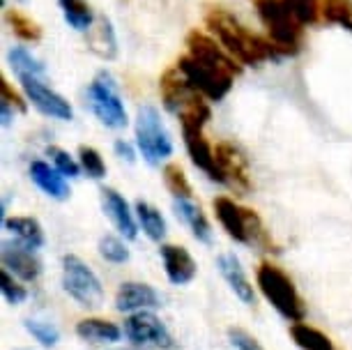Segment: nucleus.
Instances as JSON below:
<instances>
[{"label": "nucleus", "mask_w": 352, "mask_h": 350, "mask_svg": "<svg viewBox=\"0 0 352 350\" xmlns=\"http://www.w3.org/2000/svg\"><path fill=\"white\" fill-rule=\"evenodd\" d=\"M136 145L150 166H159L173 155V141L155 107H141L136 113Z\"/></svg>", "instance_id": "7"}, {"label": "nucleus", "mask_w": 352, "mask_h": 350, "mask_svg": "<svg viewBox=\"0 0 352 350\" xmlns=\"http://www.w3.org/2000/svg\"><path fill=\"white\" fill-rule=\"evenodd\" d=\"M3 228L14 235V240L28 244L32 249L44 247L42 223L32 219V217H10V219H3Z\"/></svg>", "instance_id": "23"}, {"label": "nucleus", "mask_w": 352, "mask_h": 350, "mask_svg": "<svg viewBox=\"0 0 352 350\" xmlns=\"http://www.w3.org/2000/svg\"><path fill=\"white\" fill-rule=\"evenodd\" d=\"M0 104H8L10 109L19 111V113H25V111H28V104H25L23 99L12 90V85L8 83V78L5 76H0Z\"/></svg>", "instance_id": "39"}, {"label": "nucleus", "mask_w": 352, "mask_h": 350, "mask_svg": "<svg viewBox=\"0 0 352 350\" xmlns=\"http://www.w3.org/2000/svg\"><path fill=\"white\" fill-rule=\"evenodd\" d=\"M5 23L10 25L12 35L19 37L21 42H39L42 39V25H39L37 21H32V19L28 14H23V12L19 10H5Z\"/></svg>", "instance_id": "27"}, {"label": "nucleus", "mask_w": 352, "mask_h": 350, "mask_svg": "<svg viewBox=\"0 0 352 350\" xmlns=\"http://www.w3.org/2000/svg\"><path fill=\"white\" fill-rule=\"evenodd\" d=\"M0 290H3V297L10 302V305H21L25 302V297H28V290H25L21 283L16 281V276L10 272V270L3 267V274H0Z\"/></svg>", "instance_id": "37"}, {"label": "nucleus", "mask_w": 352, "mask_h": 350, "mask_svg": "<svg viewBox=\"0 0 352 350\" xmlns=\"http://www.w3.org/2000/svg\"><path fill=\"white\" fill-rule=\"evenodd\" d=\"M58 5L63 10L65 21L78 32H85L97 19V14L92 12V8L85 0H58Z\"/></svg>", "instance_id": "28"}, {"label": "nucleus", "mask_w": 352, "mask_h": 350, "mask_svg": "<svg viewBox=\"0 0 352 350\" xmlns=\"http://www.w3.org/2000/svg\"><path fill=\"white\" fill-rule=\"evenodd\" d=\"M19 3H25V0H19Z\"/></svg>", "instance_id": "41"}, {"label": "nucleus", "mask_w": 352, "mask_h": 350, "mask_svg": "<svg viewBox=\"0 0 352 350\" xmlns=\"http://www.w3.org/2000/svg\"><path fill=\"white\" fill-rule=\"evenodd\" d=\"M219 265V272L226 279V283L232 288V293H235L244 305H254L256 302V293H254V286H251L247 272H244L240 259H237L235 254H221L217 261Z\"/></svg>", "instance_id": "20"}, {"label": "nucleus", "mask_w": 352, "mask_h": 350, "mask_svg": "<svg viewBox=\"0 0 352 350\" xmlns=\"http://www.w3.org/2000/svg\"><path fill=\"white\" fill-rule=\"evenodd\" d=\"M187 49L194 61L210 65V67L223 72V74L237 76L242 72L240 65H235V58H232L228 51H223L217 39L208 37L201 30H191L187 35Z\"/></svg>", "instance_id": "13"}, {"label": "nucleus", "mask_w": 352, "mask_h": 350, "mask_svg": "<svg viewBox=\"0 0 352 350\" xmlns=\"http://www.w3.org/2000/svg\"><path fill=\"white\" fill-rule=\"evenodd\" d=\"M85 44L102 61H116L118 58V37L113 30L111 19L106 14H97L95 23L85 30Z\"/></svg>", "instance_id": "19"}, {"label": "nucleus", "mask_w": 352, "mask_h": 350, "mask_svg": "<svg viewBox=\"0 0 352 350\" xmlns=\"http://www.w3.org/2000/svg\"><path fill=\"white\" fill-rule=\"evenodd\" d=\"M99 256H102L104 261L120 265V263H127L129 261V249L124 247V242L120 240V237L104 235L102 240H99Z\"/></svg>", "instance_id": "34"}, {"label": "nucleus", "mask_w": 352, "mask_h": 350, "mask_svg": "<svg viewBox=\"0 0 352 350\" xmlns=\"http://www.w3.org/2000/svg\"><path fill=\"white\" fill-rule=\"evenodd\" d=\"M177 69H180L182 74L187 76V81L194 85L201 95L208 97L210 102H221V99L230 92L232 81H235V76L223 74V72L210 67V65L198 63L189 54L177 61Z\"/></svg>", "instance_id": "9"}, {"label": "nucleus", "mask_w": 352, "mask_h": 350, "mask_svg": "<svg viewBox=\"0 0 352 350\" xmlns=\"http://www.w3.org/2000/svg\"><path fill=\"white\" fill-rule=\"evenodd\" d=\"M124 336L136 343V346H157V348H173L170 332L166 329L162 318H157L152 311H136L124 320Z\"/></svg>", "instance_id": "11"}, {"label": "nucleus", "mask_w": 352, "mask_h": 350, "mask_svg": "<svg viewBox=\"0 0 352 350\" xmlns=\"http://www.w3.org/2000/svg\"><path fill=\"white\" fill-rule=\"evenodd\" d=\"M162 307V297L152 286L141 281H124L116 293V309L122 314H136Z\"/></svg>", "instance_id": "16"}, {"label": "nucleus", "mask_w": 352, "mask_h": 350, "mask_svg": "<svg viewBox=\"0 0 352 350\" xmlns=\"http://www.w3.org/2000/svg\"><path fill=\"white\" fill-rule=\"evenodd\" d=\"M212 208H214L217 219L230 240L251 244V247H263V252H276L267 228H265L256 210L244 208L228 196H217L212 201Z\"/></svg>", "instance_id": "2"}, {"label": "nucleus", "mask_w": 352, "mask_h": 350, "mask_svg": "<svg viewBox=\"0 0 352 350\" xmlns=\"http://www.w3.org/2000/svg\"><path fill=\"white\" fill-rule=\"evenodd\" d=\"M182 127V138H184V148L194 162L196 168H201L210 180L219 182V168H217V157H214V148L208 143V138L203 134V122L196 120H180Z\"/></svg>", "instance_id": "14"}, {"label": "nucleus", "mask_w": 352, "mask_h": 350, "mask_svg": "<svg viewBox=\"0 0 352 350\" xmlns=\"http://www.w3.org/2000/svg\"><path fill=\"white\" fill-rule=\"evenodd\" d=\"M0 256H3V267L10 270V272L21 281H35L44 270L42 261H39V256L35 254V249L19 240L3 242Z\"/></svg>", "instance_id": "15"}, {"label": "nucleus", "mask_w": 352, "mask_h": 350, "mask_svg": "<svg viewBox=\"0 0 352 350\" xmlns=\"http://www.w3.org/2000/svg\"><path fill=\"white\" fill-rule=\"evenodd\" d=\"M249 3L256 8L263 25L270 32V42H274L278 54L295 56L302 49L304 28L292 17L288 5L283 0H249Z\"/></svg>", "instance_id": "5"}, {"label": "nucleus", "mask_w": 352, "mask_h": 350, "mask_svg": "<svg viewBox=\"0 0 352 350\" xmlns=\"http://www.w3.org/2000/svg\"><path fill=\"white\" fill-rule=\"evenodd\" d=\"M25 329L35 336V341L42 343L44 348H53L58 341H60V332L58 327H53L51 322H42V320H25Z\"/></svg>", "instance_id": "36"}, {"label": "nucleus", "mask_w": 352, "mask_h": 350, "mask_svg": "<svg viewBox=\"0 0 352 350\" xmlns=\"http://www.w3.org/2000/svg\"><path fill=\"white\" fill-rule=\"evenodd\" d=\"M159 92H162V102L166 111L175 113L180 120H198L208 124V120L212 118V111L208 102H205L208 97L201 95L187 81V76L177 69V65L162 74V78H159Z\"/></svg>", "instance_id": "4"}, {"label": "nucleus", "mask_w": 352, "mask_h": 350, "mask_svg": "<svg viewBox=\"0 0 352 350\" xmlns=\"http://www.w3.org/2000/svg\"><path fill=\"white\" fill-rule=\"evenodd\" d=\"M113 150H116V155L120 157V160H127V162H134L136 160V153L134 148L127 143V141H116V145H113Z\"/></svg>", "instance_id": "40"}, {"label": "nucleus", "mask_w": 352, "mask_h": 350, "mask_svg": "<svg viewBox=\"0 0 352 350\" xmlns=\"http://www.w3.org/2000/svg\"><path fill=\"white\" fill-rule=\"evenodd\" d=\"M102 206H104V212L109 215V219L113 221V226L120 230V235H124L127 240H136L138 226H136L134 212H131L129 203L124 201V196L120 191L104 187L102 189Z\"/></svg>", "instance_id": "18"}, {"label": "nucleus", "mask_w": 352, "mask_h": 350, "mask_svg": "<svg viewBox=\"0 0 352 350\" xmlns=\"http://www.w3.org/2000/svg\"><path fill=\"white\" fill-rule=\"evenodd\" d=\"M173 210H175L177 219H182L191 228V233H194V237L198 242H203V244L212 242V226H210L208 217L203 215V210L198 208L194 201H187V198H175Z\"/></svg>", "instance_id": "22"}, {"label": "nucleus", "mask_w": 352, "mask_h": 350, "mask_svg": "<svg viewBox=\"0 0 352 350\" xmlns=\"http://www.w3.org/2000/svg\"><path fill=\"white\" fill-rule=\"evenodd\" d=\"M134 210H136V219L141 223V228L145 230V235L155 242H162L166 235V219L162 217V212H159L155 206H150L148 201H136Z\"/></svg>", "instance_id": "26"}, {"label": "nucleus", "mask_w": 352, "mask_h": 350, "mask_svg": "<svg viewBox=\"0 0 352 350\" xmlns=\"http://www.w3.org/2000/svg\"><path fill=\"white\" fill-rule=\"evenodd\" d=\"M208 28L212 35L217 37V42L223 46L228 54L242 65H258L265 61H274L278 58V49L274 42H267L261 35L251 32L247 25H242L230 12L221 8H212L205 17Z\"/></svg>", "instance_id": "1"}, {"label": "nucleus", "mask_w": 352, "mask_h": 350, "mask_svg": "<svg viewBox=\"0 0 352 350\" xmlns=\"http://www.w3.org/2000/svg\"><path fill=\"white\" fill-rule=\"evenodd\" d=\"M217 168H219V184H228L237 194L251 191V177L247 168V160L242 157L240 150L228 141L217 143L214 148Z\"/></svg>", "instance_id": "12"}, {"label": "nucleus", "mask_w": 352, "mask_h": 350, "mask_svg": "<svg viewBox=\"0 0 352 350\" xmlns=\"http://www.w3.org/2000/svg\"><path fill=\"white\" fill-rule=\"evenodd\" d=\"M8 63H10V67L16 72V76H44L46 74V67L42 65V61H37L28 49H23V46L10 49Z\"/></svg>", "instance_id": "29"}, {"label": "nucleus", "mask_w": 352, "mask_h": 350, "mask_svg": "<svg viewBox=\"0 0 352 350\" xmlns=\"http://www.w3.org/2000/svg\"><path fill=\"white\" fill-rule=\"evenodd\" d=\"M292 12V17L297 19L302 25H314L320 19L322 12V0H283Z\"/></svg>", "instance_id": "32"}, {"label": "nucleus", "mask_w": 352, "mask_h": 350, "mask_svg": "<svg viewBox=\"0 0 352 350\" xmlns=\"http://www.w3.org/2000/svg\"><path fill=\"white\" fill-rule=\"evenodd\" d=\"M19 81H21L25 99H28L39 113L56 118V120H72L74 118L72 104L63 95H58L56 90H51L42 81V76H19Z\"/></svg>", "instance_id": "10"}, {"label": "nucleus", "mask_w": 352, "mask_h": 350, "mask_svg": "<svg viewBox=\"0 0 352 350\" xmlns=\"http://www.w3.org/2000/svg\"><path fill=\"white\" fill-rule=\"evenodd\" d=\"M162 175H164L166 189L170 191L173 198H187V201H194V189H191V182L187 180V175H184L180 164H166Z\"/></svg>", "instance_id": "30"}, {"label": "nucleus", "mask_w": 352, "mask_h": 350, "mask_svg": "<svg viewBox=\"0 0 352 350\" xmlns=\"http://www.w3.org/2000/svg\"><path fill=\"white\" fill-rule=\"evenodd\" d=\"M78 164H81V168L88 173V177H92V180H102V177H106L104 157L99 155V150L90 148V145H81V148H78Z\"/></svg>", "instance_id": "33"}, {"label": "nucleus", "mask_w": 352, "mask_h": 350, "mask_svg": "<svg viewBox=\"0 0 352 350\" xmlns=\"http://www.w3.org/2000/svg\"><path fill=\"white\" fill-rule=\"evenodd\" d=\"M322 17L327 23L352 32V0H322Z\"/></svg>", "instance_id": "31"}, {"label": "nucleus", "mask_w": 352, "mask_h": 350, "mask_svg": "<svg viewBox=\"0 0 352 350\" xmlns=\"http://www.w3.org/2000/svg\"><path fill=\"white\" fill-rule=\"evenodd\" d=\"M290 336L297 343V348L302 350H338L334 341L327 334L320 332L318 327L309 325V322H292L290 325Z\"/></svg>", "instance_id": "25"}, {"label": "nucleus", "mask_w": 352, "mask_h": 350, "mask_svg": "<svg viewBox=\"0 0 352 350\" xmlns=\"http://www.w3.org/2000/svg\"><path fill=\"white\" fill-rule=\"evenodd\" d=\"M256 283L261 288V293L285 320L290 322H302L307 318V307L297 290L295 281L283 272L281 267L274 263H261L256 270Z\"/></svg>", "instance_id": "3"}, {"label": "nucleus", "mask_w": 352, "mask_h": 350, "mask_svg": "<svg viewBox=\"0 0 352 350\" xmlns=\"http://www.w3.org/2000/svg\"><path fill=\"white\" fill-rule=\"evenodd\" d=\"M46 155L51 157V162L56 164V168L60 171V173L65 177H78L81 175V164H78L74 157H72L67 150H63V148H58V145H49L46 148Z\"/></svg>", "instance_id": "35"}, {"label": "nucleus", "mask_w": 352, "mask_h": 350, "mask_svg": "<svg viewBox=\"0 0 352 350\" xmlns=\"http://www.w3.org/2000/svg\"><path fill=\"white\" fill-rule=\"evenodd\" d=\"M63 288L78 307L97 309L104 302L102 281L76 254L63 256Z\"/></svg>", "instance_id": "8"}, {"label": "nucleus", "mask_w": 352, "mask_h": 350, "mask_svg": "<svg viewBox=\"0 0 352 350\" xmlns=\"http://www.w3.org/2000/svg\"><path fill=\"white\" fill-rule=\"evenodd\" d=\"M88 104L97 120L109 129H124L127 127V109H124L120 95H118V83L111 72H97L88 85Z\"/></svg>", "instance_id": "6"}, {"label": "nucleus", "mask_w": 352, "mask_h": 350, "mask_svg": "<svg viewBox=\"0 0 352 350\" xmlns=\"http://www.w3.org/2000/svg\"><path fill=\"white\" fill-rule=\"evenodd\" d=\"M30 177L46 196L56 198V201H67L69 194H72L69 184H67V180H65V175L60 173V171L49 166V164L42 162V160H35L30 164Z\"/></svg>", "instance_id": "21"}, {"label": "nucleus", "mask_w": 352, "mask_h": 350, "mask_svg": "<svg viewBox=\"0 0 352 350\" xmlns=\"http://www.w3.org/2000/svg\"><path fill=\"white\" fill-rule=\"evenodd\" d=\"M159 254H162L166 276H168L170 283H175V286H184V283L194 281L198 267H196L194 256H191L187 249L180 247V244H162Z\"/></svg>", "instance_id": "17"}, {"label": "nucleus", "mask_w": 352, "mask_h": 350, "mask_svg": "<svg viewBox=\"0 0 352 350\" xmlns=\"http://www.w3.org/2000/svg\"><path fill=\"white\" fill-rule=\"evenodd\" d=\"M76 334L92 343H113L122 336V329L106 318H83L76 322Z\"/></svg>", "instance_id": "24"}, {"label": "nucleus", "mask_w": 352, "mask_h": 350, "mask_svg": "<svg viewBox=\"0 0 352 350\" xmlns=\"http://www.w3.org/2000/svg\"><path fill=\"white\" fill-rule=\"evenodd\" d=\"M228 339L237 350H265L261 346V341H258L254 334H249L247 329H242V327H230L228 329Z\"/></svg>", "instance_id": "38"}]
</instances>
